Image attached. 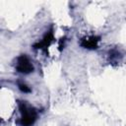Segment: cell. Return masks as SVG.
<instances>
[{"label":"cell","mask_w":126,"mask_h":126,"mask_svg":"<svg viewBox=\"0 0 126 126\" xmlns=\"http://www.w3.org/2000/svg\"><path fill=\"white\" fill-rule=\"evenodd\" d=\"M18 106H19L20 113H21V118H20L21 125L22 126H32L37 119L36 110L32 105L22 100L18 101Z\"/></svg>","instance_id":"6da1fadb"},{"label":"cell","mask_w":126,"mask_h":126,"mask_svg":"<svg viewBox=\"0 0 126 126\" xmlns=\"http://www.w3.org/2000/svg\"><path fill=\"white\" fill-rule=\"evenodd\" d=\"M16 70L22 74H30L33 71V65L26 54H22L17 58Z\"/></svg>","instance_id":"7a4b0ae2"},{"label":"cell","mask_w":126,"mask_h":126,"mask_svg":"<svg viewBox=\"0 0 126 126\" xmlns=\"http://www.w3.org/2000/svg\"><path fill=\"white\" fill-rule=\"evenodd\" d=\"M53 39H54L53 32H52V30H50L49 32H47L44 34V36L42 37V39H41L40 41L36 42V43L33 45V47H34V48H37V49L46 50V49L48 48V46L52 43Z\"/></svg>","instance_id":"3957f363"},{"label":"cell","mask_w":126,"mask_h":126,"mask_svg":"<svg viewBox=\"0 0 126 126\" xmlns=\"http://www.w3.org/2000/svg\"><path fill=\"white\" fill-rule=\"evenodd\" d=\"M99 41V37L96 35H90V36H86L83 37L81 39V46L84 48H88V49H95L97 48V43Z\"/></svg>","instance_id":"277c9868"},{"label":"cell","mask_w":126,"mask_h":126,"mask_svg":"<svg viewBox=\"0 0 126 126\" xmlns=\"http://www.w3.org/2000/svg\"><path fill=\"white\" fill-rule=\"evenodd\" d=\"M120 58H121V54L118 51L112 50L109 52V60L111 62H119Z\"/></svg>","instance_id":"5b68a950"},{"label":"cell","mask_w":126,"mask_h":126,"mask_svg":"<svg viewBox=\"0 0 126 126\" xmlns=\"http://www.w3.org/2000/svg\"><path fill=\"white\" fill-rule=\"evenodd\" d=\"M18 88H19L20 91L23 92V93H30V92H31L30 87H28V86H27L25 83H23V82H18Z\"/></svg>","instance_id":"8992f818"}]
</instances>
